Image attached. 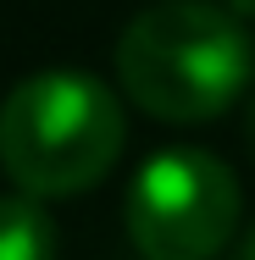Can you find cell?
Here are the masks:
<instances>
[{
  "mask_svg": "<svg viewBox=\"0 0 255 260\" xmlns=\"http://www.w3.org/2000/svg\"><path fill=\"white\" fill-rule=\"evenodd\" d=\"M239 177L211 150H161L128 183L122 221L145 260H216L239 233Z\"/></svg>",
  "mask_w": 255,
  "mask_h": 260,
  "instance_id": "obj_3",
  "label": "cell"
},
{
  "mask_svg": "<svg viewBox=\"0 0 255 260\" xmlns=\"http://www.w3.org/2000/svg\"><path fill=\"white\" fill-rule=\"evenodd\" d=\"M61 233L34 194H0V260H55Z\"/></svg>",
  "mask_w": 255,
  "mask_h": 260,
  "instance_id": "obj_4",
  "label": "cell"
},
{
  "mask_svg": "<svg viewBox=\"0 0 255 260\" xmlns=\"http://www.w3.org/2000/svg\"><path fill=\"white\" fill-rule=\"evenodd\" d=\"M255 50L216 0H155L117 39V83L155 122H211L244 94Z\"/></svg>",
  "mask_w": 255,
  "mask_h": 260,
  "instance_id": "obj_1",
  "label": "cell"
},
{
  "mask_svg": "<svg viewBox=\"0 0 255 260\" xmlns=\"http://www.w3.org/2000/svg\"><path fill=\"white\" fill-rule=\"evenodd\" d=\"M122 139V105L95 72H34L0 105V166L34 200L95 188L117 166Z\"/></svg>",
  "mask_w": 255,
  "mask_h": 260,
  "instance_id": "obj_2",
  "label": "cell"
},
{
  "mask_svg": "<svg viewBox=\"0 0 255 260\" xmlns=\"http://www.w3.org/2000/svg\"><path fill=\"white\" fill-rule=\"evenodd\" d=\"M222 6H228L233 17H255V0H222Z\"/></svg>",
  "mask_w": 255,
  "mask_h": 260,
  "instance_id": "obj_6",
  "label": "cell"
},
{
  "mask_svg": "<svg viewBox=\"0 0 255 260\" xmlns=\"http://www.w3.org/2000/svg\"><path fill=\"white\" fill-rule=\"evenodd\" d=\"M244 139H250V155H255V100H250V116H244Z\"/></svg>",
  "mask_w": 255,
  "mask_h": 260,
  "instance_id": "obj_7",
  "label": "cell"
},
{
  "mask_svg": "<svg viewBox=\"0 0 255 260\" xmlns=\"http://www.w3.org/2000/svg\"><path fill=\"white\" fill-rule=\"evenodd\" d=\"M233 260H255V227L239 238V249H233Z\"/></svg>",
  "mask_w": 255,
  "mask_h": 260,
  "instance_id": "obj_5",
  "label": "cell"
}]
</instances>
